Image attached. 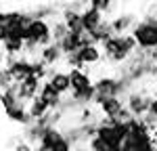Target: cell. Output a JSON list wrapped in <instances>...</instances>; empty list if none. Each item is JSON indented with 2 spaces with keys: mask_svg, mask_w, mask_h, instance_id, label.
Listing matches in <instances>:
<instances>
[{
  "mask_svg": "<svg viewBox=\"0 0 157 151\" xmlns=\"http://www.w3.org/2000/svg\"><path fill=\"white\" fill-rule=\"evenodd\" d=\"M130 34H132V38L136 40V46H140L145 52L157 50V27L151 25L149 21L136 23Z\"/></svg>",
  "mask_w": 157,
  "mask_h": 151,
  "instance_id": "6da1fadb",
  "label": "cell"
},
{
  "mask_svg": "<svg viewBox=\"0 0 157 151\" xmlns=\"http://www.w3.org/2000/svg\"><path fill=\"white\" fill-rule=\"evenodd\" d=\"M75 55H78L80 63H82V67L101 63V59H103V52H101V48H98V44H86V46H82Z\"/></svg>",
  "mask_w": 157,
  "mask_h": 151,
  "instance_id": "7a4b0ae2",
  "label": "cell"
},
{
  "mask_svg": "<svg viewBox=\"0 0 157 151\" xmlns=\"http://www.w3.org/2000/svg\"><path fill=\"white\" fill-rule=\"evenodd\" d=\"M46 82H48L59 95H65V92L71 90V80H69V74H67V72H55V74L48 76Z\"/></svg>",
  "mask_w": 157,
  "mask_h": 151,
  "instance_id": "3957f363",
  "label": "cell"
},
{
  "mask_svg": "<svg viewBox=\"0 0 157 151\" xmlns=\"http://www.w3.org/2000/svg\"><path fill=\"white\" fill-rule=\"evenodd\" d=\"M38 97L46 101V105H48L50 109L59 107L61 103H63V101H61V95H59V92H57L52 86H50L48 82H42V88H40V95H38Z\"/></svg>",
  "mask_w": 157,
  "mask_h": 151,
  "instance_id": "277c9868",
  "label": "cell"
},
{
  "mask_svg": "<svg viewBox=\"0 0 157 151\" xmlns=\"http://www.w3.org/2000/svg\"><path fill=\"white\" fill-rule=\"evenodd\" d=\"M13 151H34V149H32V145H29L27 141H23V143H17Z\"/></svg>",
  "mask_w": 157,
  "mask_h": 151,
  "instance_id": "5b68a950",
  "label": "cell"
}]
</instances>
